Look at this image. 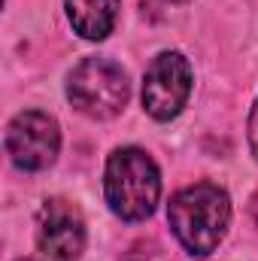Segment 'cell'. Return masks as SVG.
Segmentation results:
<instances>
[{"instance_id": "cell-4", "label": "cell", "mask_w": 258, "mask_h": 261, "mask_svg": "<svg viewBox=\"0 0 258 261\" xmlns=\"http://www.w3.org/2000/svg\"><path fill=\"white\" fill-rule=\"evenodd\" d=\"M61 149V130L49 113L24 110L6 128V152L21 170H46Z\"/></svg>"}, {"instance_id": "cell-5", "label": "cell", "mask_w": 258, "mask_h": 261, "mask_svg": "<svg viewBox=\"0 0 258 261\" xmlns=\"http://www.w3.org/2000/svg\"><path fill=\"white\" fill-rule=\"evenodd\" d=\"M192 94V64L179 52H161L143 79V107L152 119H173Z\"/></svg>"}, {"instance_id": "cell-3", "label": "cell", "mask_w": 258, "mask_h": 261, "mask_svg": "<svg viewBox=\"0 0 258 261\" xmlns=\"http://www.w3.org/2000/svg\"><path fill=\"white\" fill-rule=\"evenodd\" d=\"M67 97L88 119H113L131 97L128 73L110 58H85L67 79Z\"/></svg>"}, {"instance_id": "cell-1", "label": "cell", "mask_w": 258, "mask_h": 261, "mask_svg": "<svg viewBox=\"0 0 258 261\" xmlns=\"http://www.w3.org/2000/svg\"><path fill=\"white\" fill-rule=\"evenodd\" d=\"M167 219L179 243L192 255L203 258L222 243L228 231L231 200L225 195V189L213 182H194L189 189H183L179 195H173L167 206Z\"/></svg>"}, {"instance_id": "cell-6", "label": "cell", "mask_w": 258, "mask_h": 261, "mask_svg": "<svg viewBox=\"0 0 258 261\" xmlns=\"http://www.w3.org/2000/svg\"><path fill=\"white\" fill-rule=\"evenodd\" d=\"M40 249L55 261H73L85 249V222L70 200H46L40 213Z\"/></svg>"}, {"instance_id": "cell-11", "label": "cell", "mask_w": 258, "mask_h": 261, "mask_svg": "<svg viewBox=\"0 0 258 261\" xmlns=\"http://www.w3.org/2000/svg\"><path fill=\"white\" fill-rule=\"evenodd\" d=\"M21 261H24V258H21Z\"/></svg>"}, {"instance_id": "cell-8", "label": "cell", "mask_w": 258, "mask_h": 261, "mask_svg": "<svg viewBox=\"0 0 258 261\" xmlns=\"http://www.w3.org/2000/svg\"><path fill=\"white\" fill-rule=\"evenodd\" d=\"M246 130H249V149H252V155H255V161H258V100H255V107H252V113H249Z\"/></svg>"}, {"instance_id": "cell-7", "label": "cell", "mask_w": 258, "mask_h": 261, "mask_svg": "<svg viewBox=\"0 0 258 261\" xmlns=\"http://www.w3.org/2000/svg\"><path fill=\"white\" fill-rule=\"evenodd\" d=\"M67 18L85 40H104L119 18V0H67Z\"/></svg>"}, {"instance_id": "cell-2", "label": "cell", "mask_w": 258, "mask_h": 261, "mask_svg": "<svg viewBox=\"0 0 258 261\" xmlns=\"http://www.w3.org/2000/svg\"><path fill=\"white\" fill-rule=\"evenodd\" d=\"M104 192H107L110 210L119 219L125 222L149 219L161 197V176H158L155 161L137 146L116 149L107 161Z\"/></svg>"}, {"instance_id": "cell-9", "label": "cell", "mask_w": 258, "mask_h": 261, "mask_svg": "<svg viewBox=\"0 0 258 261\" xmlns=\"http://www.w3.org/2000/svg\"><path fill=\"white\" fill-rule=\"evenodd\" d=\"M252 219H255V225H258V195H255V200H252Z\"/></svg>"}, {"instance_id": "cell-10", "label": "cell", "mask_w": 258, "mask_h": 261, "mask_svg": "<svg viewBox=\"0 0 258 261\" xmlns=\"http://www.w3.org/2000/svg\"><path fill=\"white\" fill-rule=\"evenodd\" d=\"M167 3H186V0H167Z\"/></svg>"}]
</instances>
